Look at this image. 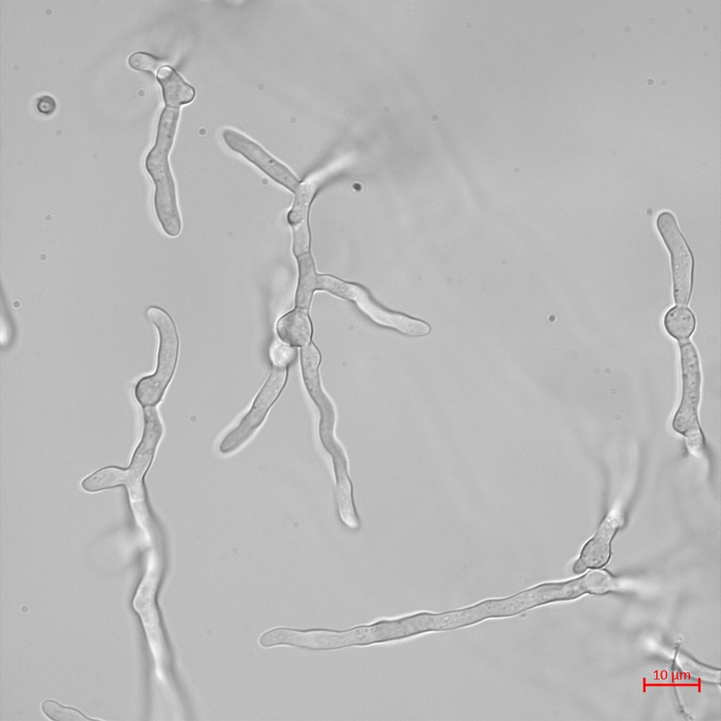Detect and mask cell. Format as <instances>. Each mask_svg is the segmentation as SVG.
<instances>
[{
  "mask_svg": "<svg viewBox=\"0 0 721 721\" xmlns=\"http://www.w3.org/2000/svg\"><path fill=\"white\" fill-rule=\"evenodd\" d=\"M156 77L162 88L163 100L167 107L178 108L194 99V88L187 83L172 67L163 65L159 68Z\"/></svg>",
  "mask_w": 721,
  "mask_h": 721,
  "instance_id": "obj_11",
  "label": "cell"
},
{
  "mask_svg": "<svg viewBox=\"0 0 721 721\" xmlns=\"http://www.w3.org/2000/svg\"><path fill=\"white\" fill-rule=\"evenodd\" d=\"M416 613L399 617L379 619L372 623L356 626L340 632L344 647L396 642L420 634Z\"/></svg>",
  "mask_w": 721,
  "mask_h": 721,
  "instance_id": "obj_6",
  "label": "cell"
},
{
  "mask_svg": "<svg viewBox=\"0 0 721 721\" xmlns=\"http://www.w3.org/2000/svg\"><path fill=\"white\" fill-rule=\"evenodd\" d=\"M616 585L614 577L607 571L594 570L575 579L536 587L540 604L577 598L584 594H603Z\"/></svg>",
  "mask_w": 721,
  "mask_h": 721,
  "instance_id": "obj_8",
  "label": "cell"
},
{
  "mask_svg": "<svg viewBox=\"0 0 721 721\" xmlns=\"http://www.w3.org/2000/svg\"><path fill=\"white\" fill-rule=\"evenodd\" d=\"M299 265V282L296 292V308L306 309L310 303L311 294L317 289L318 277L314 273L311 258L307 253L297 257Z\"/></svg>",
  "mask_w": 721,
  "mask_h": 721,
  "instance_id": "obj_14",
  "label": "cell"
},
{
  "mask_svg": "<svg viewBox=\"0 0 721 721\" xmlns=\"http://www.w3.org/2000/svg\"><path fill=\"white\" fill-rule=\"evenodd\" d=\"M43 713L50 720L57 721H84L100 720L87 717L80 710L70 706H65L58 702L47 699L41 704Z\"/></svg>",
  "mask_w": 721,
  "mask_h": 721,
  "instance_id": "obj_15",
  "label": "cell"
},
{
  "mask_svg": "<svg viewBox=\"0 0 721 721\" xmlns=\"http://www.w3.org/2000/svg\"><path fill=\"white\" fill-rule=\"evenodd\" d=\"M146 315L158 330L159 344L155 372L142 377L134 387V397L142 408L156 407L161 401L173 376L179 353V337L170 315L154 306L147 308Z\"/></svg>",
  "mask_w": 721,
  "mask_h": 721,
  "instance_id": "obj_2",
  "label": "cell"
},
{
  "mask_svg": "<svg viewBox=\"0 0 721 721\" xmlns=\"http://www.w3.org/2000/svg\"><path fill=\"white\" fill-rule=\"evenodd\" d=\"M678 665L684 671L691 675L698 677L705 681L719 682L720 671L706 667L695 662L693 659L683 653H679L677 656Z\"/></svg>",
  "mask_w": 721,
  "mask_h": 721,
  "instance_id": "obj_17",
  "label": "cell"
},
{
  "mask_svg": "<svg viewBox=\"0 0 721 721\" xmlns=\"http://www.w3.org/2000/svg\"><path fill=\"white\" fill-rule=\"evenodd\" d=\"M177 125L170 120L158 123L155 144L144 162L155 187L153 206L156 218L163 232L171 237H177L182 229L175 184L168 161Z\"/></svg>",
  "mask_w": 721,
  "mask_h": 721,
  "instance_id": "obj_1",
  "label": "cell"
},
{
  "mask_svg": "<svg viewBox=\"0 0 721 721\" xmlns=\"http://www.w3.org/2000/svg\"><path fill=\"white\" fill-rule=\"evenodd\" d=\"M320 354L317 349L309 344L301 351V363L303 377L308 389L311 392L318 384L317 369Z\"/></svg>",
  "mask_w": 721,
  "mask_h": 721,
  "instance_id": "obj_16",
  "label": "cell"
},
{
  "mask_svg": "<svg viewBox=\"0 0 721 721\" xmlns=\"http://www.w3.org/2000/svg\"><path fill=\"white\" fill-rule=\"evenodd\" d=\"M222 136L230 149L241 154L270 179L293 192L297 189L299 180L290 170L257 143L232 129H225Z\"/></svg>",
  "mask_w": 721,
  "mask_h": 721,
  "instance_id": "obj_7",
  "label": "cell"
},
{
  "mask_svg": "<svg viewBox=\"0 0 721 721\" xmlns=\"http://www.w3.org/2000/svg\"><path fill=\"white\" fill-rule=\"evenodd\" d=\"M663 325L671 337L677 340H684L689 338L694 332L696 320L689 308L675 306L665 313Z\"/></svg>",
  "mask_w": 721,
  "mask_h": 721,
  "instance_id": "obj_13",
  "label": "cell"
},
{
  "mask_svg": "<svg viewBox=\"0 0 721 721\" xmlns=\"http://www.w3.org/2000/svg\"><path fill=\"white\" fill-rule=\"evenodd\" d=\"M354 299L359 307L378 323L396 328L412 336H425L430 332L431 328L427 323L382 308L360 288Z\"/></svg>",
  "mask_w": 721,
  "mask_h": 721,
  "instance_id": "obj_9",
  "label": "cell"
},
{
  "mask_svg": "<svg viewBox=\"0 0 721 721\" xmlns=\"http://www.w3.org/2000/svg\"><path fill=\"white\" fill-rule=\"evenodd\" d=\"M287 368L272 367L265 382L255 397L251 407L239 423L221 441L219 450L227 453L246 442L263 423L269 409L285 385Z\"/></svg>",
  "mask_w": 721,
  "mask_h": 721,
  "instance_id": "obj_5",
  "label": "cell"
},
{
  "mask_svg": "<svg viewBox=\"0 0 721 721\" xmlns=\"http://www.w3.org/2000/svg\"><path fill=\"white\" fill-rule=\"evenodd\" d=\"M276 332L281 341L291 346H306L311 335L306 311L296 308L282 315L277 322Z\"/></svg>",
  "mask_w": 721,
  "mask_h": 721,
  "instance_id": "obj_12",
  "label": "cell"
},
{
  "mask_svg": "<svg viewBox=\"0 0 721 721\" xmlns=\"http://www.w3.org/2000/svg\"><path fill=\"white\" fill-rule=\"evenodd\" d=\"M682 382V399L672 420V427L689 442L700 443L702 435L697 410L700 399L701 372L695 346L690 341H679Z\"/></svg>",
  "mask_w": 721,
  "mask_h": 721,
  "instance_id": "obj_3",
  "label": "cell"
},
{
  "mask_svg": "<svg viewBox=\"0 0 721 721\" xmlns=\"http://www.w3.org/2000/svg\"><path fill=\"white\" fill-rule=\"evenodd\" d=\"M617 528V522L607 518L599 527L595 535L584 546L579 558L575 563L572 570L581 574L588 568L597 569L604 566L610 558V542Z\"/></svg>",
  "mask_w": 721,
  "mask_h": 721,
  "instance_id": "obj_10",
  "label": "cell"
},
{
  "mask_svg": "<svg viewBox=\"0 0 721 721\" xmlns=\"http://www.w3.org/2000/svg\"><path fill=\"white\" fill-rule=\"evenodd\" d=\"M56 107L54 99L49 95H42L37 101V108L39 112L44 114L53 113Z\"/></svg>",
  "mask_w": 721,
  "mask_h": 721,
  "instance_id": "obj_20",
  "label": "cell"
},
{
  "mask_svg": "<svg viewBox=\"0 0 721 721\" xmlns=\"http://www.w3.org/2000/svg\"><path fill=\"white\" fill-rule=\"evenodd\" d=\"M269 356L274 367L287 368L294 360L296 351L284 342L275 341L270 346Z\"/></svg>",
  "mask_w": 721,
  "mask_h": 721,
  "instance_id": "obj_18",
  "label": "cell"
},
{
  "mask_svg": "<svg viewBox=\"0 0 721 721\" xmlns=\"http://www.w3.org/2000/svg\"><path fill=\"white\" fill-rule=\"evenodd\" d=\"M656 223L670 256L674 301L679 306H686L692 289L693 254L672 213L661 212Z\"/></svg>",
  "mask_w": 721,
  "mask_h": 721,
  "instance_id": "obj_4",
  "label": "cell"
},
{
  "mask_svg": "<svg viewBox=\"0 0 721 721\" xmlns=\"http://www.w3.org/2000/svg\"><path fill=\"white\" fill-rule=\"evenodd\" d=\"M128 63L137 70L154 72L160 65L161 61L149 53L137 51L128 57Z\"/></svg>",
  "mask_w": 721,
  "mask_h": 721,
  "instance_id": "obj_19",
  "label": "cell"
}]
</instances>
